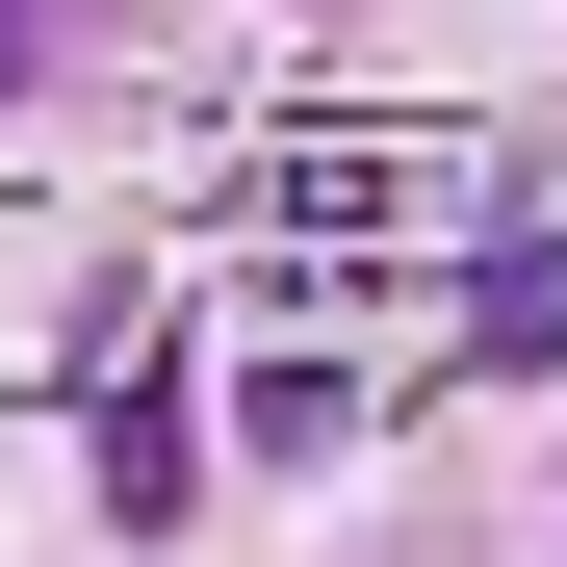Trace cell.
<instances>
[{
    "instance_id": "cell-1",
    "label": "cell",
    "mask_w": 567,
    "mask_h": 567,
    "mask_svg": "<svg viewBox=\"0 0 567 567\" xmlns=\"http://www.w3.org/2000/svg\"><path fill=\"white\" fill-rule=\"evenodd\" d=\"M52 27H78V0H0V78H27V52H52Z\"/></svg>"
}]
</instances>
